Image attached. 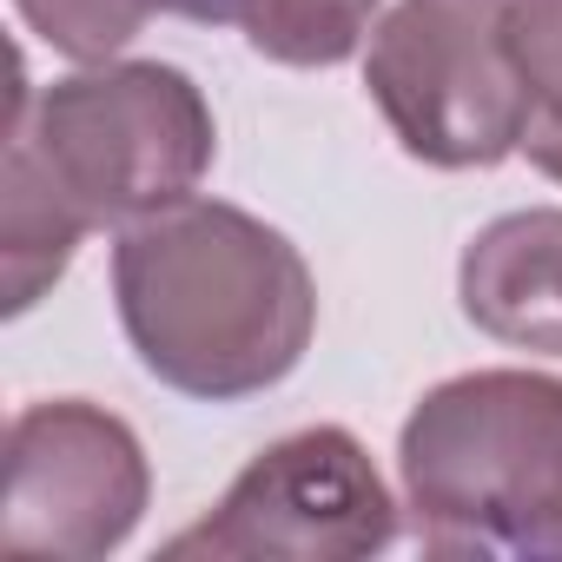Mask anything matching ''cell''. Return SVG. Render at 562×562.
I'll use <instances>...</instances> for the list:
<instances>
[{
	"mask_svg": "<svg viewBox=\"0 0 562 562\" xmlns=\"http://www.w3.org/2000/svg\"><path fill=\"white\" fill-rule=\"evenodd\" d=\"M8 133L27 139L87 232L133 225L192 199L218 153L205 93L159 60H93L87 74L54 80L41 100L27 93V67L14 60Z\"/></svg>",
	"mask_w": 562,
	"mask_h": 562,
	"instance_id": "cell-3",
	"label": "cell"
},
{
	"mask_svg": "<svg viewBox=\"0 0 562 562\" xmlns=\"http://www.w3.org/2000/svg\"><path fill=\"white\" fill-rule=\"evenodd\" d=\"M457 299L496 345L562 358V212L536 205L483 225L457 265Z\"/></svg>",
	"mask_w": 562,
	"mask_h": 562,
	"instance_id": "cell-7",
	"label": "cell"
},
{
	"mask_svg": "<svg viewBox=\"0 0 562 562\" xmlns=\"http://www.w3.org/2000/svg\"><path fill=\"white\" fill-rule=\"evenodd\" d=\"M139 437L87 404H27L8 424V496H0V555L8 562H93L120 549L146 509Z\"/></svg>",
	"mask_w": 562,
	"mask_h": 562,
	"instance_id": "cell-6",
	"label": "cell"
},
{
	"mask_svg": "<svg viewBox=\"0 0 562 562\" xmlns=\"http://www.w3.org/2000/svg\"><path fill=\"white\" fill-rule=\"evenodd\" d=\"M113 299L139 364L205 404L292 378L318 331V285L299 245L225 199L133 218L113 245Z\"/></svg>",
	"mask_w": 562,
	"mask_h": 562,
	"instance_id": "cell-1",
	"label": "cell"
},
{
	"mask_svg": "<svg viewBox=\"0 0 562 562\" xmlns=\"http://www.w3.org/2000/svg\"><path fill=\"white\" fill-rule=\"evenodd\" d=\"M21 21L67 60H113L153 14L179 21H238V0H14Z\"/></svg>",
	"mask_w": 562,
	"mask_h": 562,
	"instance_id": "cell-9",
	"label": "cell"
},
{
	"mask_svg": "<svg viewBox=\"0 0 562 562\" xmlns=\"http://www.w3.org/2000/svg\"><path fill=\"white\" fill-rule=\"evenodd\" d=\"M503 34L529 80V100H536L529 133L562 139V0H503Z\"/></svg>",
	"mask_w": 562,
	"mask_h": 562,
	"instance_id": "cell-11",
	"label": "cell"
},
{
	"mask_svg": "<svg viewBox=\"0 0 562 562\" xmlns=\"http://www.w3.org/2000/svg\"><path fill=\"white\" fill-rule=\"evenodd\" d=\"M397 503L364 443L338 424L258 450L205 522L166 542V555L205 562H358L391 549Z\"/></svg>",
	"mask_w": 562,
	"mask_h": 562,
	"instance_id": "cell-5",
	"label": "cell"
},
{
	"mask_svg": "<svg viewBox=\"0 0 562 562\" xmlns=\"http://www.w3.org/2000/svg\"><path fill=\"white\" fill-rule=\"evenodd\" d=\"M364 87L424 166H496L529 133V80L503 34V0H397L364 54Z\"/></svg>",
	"mask_w": 562,
	"mask_h": 562,
	"instance_id": "cell-4",
	"label": "cell"
},
{
	"mask_svg": "<svg viewBox=\"0 0 562 562\" xmlns=\"http://www.w3.org/2000/svg\"><path fill=\"white\" fill-rule=\"evenodd\" d=\"M87 238V218L54 192L41 159L21 133H8L0 153V265H8V312L41 305V292L74 265V245Z\"/></svg>",
	"mask_w": 562,
	"mask_h": 562,
	"instance_id": "cell-8",
	"label": "cell"
},
{
	"mask_svg": "<svg viewBox=\"0 0 562 562\" xmlns=\"http://www.w3.org/2000/svg\"><path fill=\"white\" fill-rule=\"evenodd\" d=\"M430 555H562V384L470 371L437 384L397 443Z\"/></svg>",
	"mask_w": 562,
	"mask_h": 562,
	"instance_id": "cell-2",
	"label": "cell"
},
{
	"mask_svg": "<svg viewBox=\"0 0 562 562\" xmlns=\"http://www.w3.org/2000/svg\"><path fill=\"white\" fill-rule=\"evenodd\" d=\"M384 0H238L245 41L278 67H338L364 47Z\"/></svg>",
	"mask_w": 562,
	"mask_h": 562,
	"instance_id": "cell-10",
	"label": "cell"
}]
</instances>
